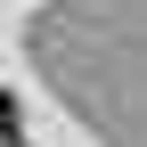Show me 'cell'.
I'll use <instances>...</instances> for the list:
<instances>
[{
  "instance_id": "1",
  "label": "cell",
  "mask_w": 147,
  "mask_h": 147,
  "mask_svg": "<svg viewBox=\"0 0 147 147\" xmlns=\"http://www.w3.org/2000/svg\"><path fill=\"white\" fill-rule=\"evenodd\" d=\"M0 139L16 147V106H8V98H0Z\"/></svg>"
}]
</instances>
